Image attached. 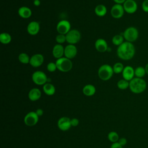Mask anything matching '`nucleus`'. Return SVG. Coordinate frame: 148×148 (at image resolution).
I'll use <instances>...</instances> for the list:
<instances>
[{
    "label": "nucleus",
    "mask_w": 148,
    "mask_h": 148,
    "mask_svg": "<svg viewBox=\"0 0 148 148\" xmlns=\"http://www.w3.org/2000/svg\"><path fill=\"white\" fill-rule=\"evenodd\" d=\"M135 54V47L131 42H124L118 46L117 55L121 60L127 61L132 59Z\"/></svg>",
    "instance_id": "nucleus-1"
},
{
    "label": "nucleus",
    "mask_w": 148,
    "mask_h": 148,
    "mask_svg": "<svg viewBox=\"0 0 148 148\" xmlns=\"http://www.w3.org/2000/svg\"><path fill=\"white\" fill-rule=\"evenodd\" d=\"M129 88L132 92L140 94L146 90L147 83L143 78L135 77L130 81Z\"/></svg>",
    "instance_id": "nucleus-2"
},
{
    "label": "nucleus",
    "mask_w": 148,
    "mask_h": 148,
    "mask_svg": "<svg viewBox=\"0 0 148 148\" xmlns=\"http://www.w3.org/2000/svg\"><path fill=\"white\" fill-rule=\"evenodd\" d=\"M113 73V67L108 64H103L101 65L98 71L99 77L103 81L109 80L112 77Z\"/></svg>",
    "instance_id": "nucleus-3"
},
{
    "label": "nucleus",
    "mask_w": 148,
    "mask_h": 148,
    "mask_svg": "<svg viewBox=\"0 0 148 148\" xmlns=\"http://www.w3.org/2000/svg\"><path fill=\"white\" fill-rule=\"evenodd\" d=\"M56 64L57 69L62 72H67L72 68V62L71 60L66 57H61L56 60Z\"/></svg>",
    "instance_id": "nucleus-4"
},
{
    "label": "nucleus",
    "mask_w": 148,
    "mask_h": 148,
    "mask_svg": "<svg viewBox=\"0 0 148 148\" xmlns=\"http://www.w3.org/2000/svg\"><path fill=\"white\" fill-rule=\"evenodd\" d=\"M123 35L126 41L132 43L138 39L139 32L136 28L134 27H129L124 30Z\"/></svg>",
    "instance_id": "nucleus-5"
},
{
    "label": "nucleus",
    "mask_w": 148,
    "mask_h": 148,
    "mask_svg": "<svg viewBox=\"0 0 148 148\" xmlns=\"http://www.w3.org/2000/svg\"><path fill=\"white\" fill-rule=\"evenodd\" d=\"M32 80L37 85H44L47 82L48 79L45 73L40 71H37L32 73Z\"/></svg>",
    "instance_id": "nucleus-6"
},
{
    "label": "nucleus",
    "mask_w": 148,
    "mask_h": 148,
    "mask_svg": "<svg viewBox=\"0 0 148 148\" xmlns=\"http://www.w3.org/2000/svg\"><path fill=\"white\" fill-rule=\"evenodd\" d=\"M66 41L71 45H74L79 42L81 34L77 29H71L66 35Z\"/></svg>",
    "instance_id": "nucleus-7"
},
{
    "label": "nucleus",
    "mask_w": 148,
    "mask_h": 148,
    "mask_svg": "<svg viewBox=\"0 0 148 148\" xmlns=\"http://www.w3.org/2000/svg\"><path fill=\"white\" fill-rule=\"evenodd\" d=\"M56 29L60 34L66 35L71 30V24L66 20H62L58 23Z\"/></svg>",
    "instance_id": "nucleus-8"
},
{
    "label": "nucleus",
    "mask_w": 148,
    "mask_h": 148,
    "mask_svg": "<svg viewBox=\"0 0 148 148\" xmlns=\"http://www.w3.org/2000/svg\"><path fill=\"white\" fill-rule=\"evenodd\" d=\"M123 6L125 12L128 14H133L138 9V5L135 0H126Z\"/></svg>",
    "instance_id": "nucleus-9"
},
{
    "label": "nucleus",
    "mask_w": 148,
    "mask_h": 148,
    "mask_svg": "<svg viewBox=\"0 0 148 148\" xmlns=\"http://www.w3.org/2000/svg\"><path fill=\"white\" fill-rule=\"evenodd\" d=\"M39 116L35 112H30L27 113L24 119L25 124L28 126H34L38 121Z\"/></svg>",
    "instance_id": "nucleus-10"
},
{
    "label": "nucleus",
    "mask_w": 148,
    "mask_h": 148,
    "mask_svg": "<svg viewBox=\"0 0 148 148\" xmlns=\"http://www.w3.org/2000/svg\"><path fill=\"white\" fill-rule=\"evenodd\" d=\"M125 11L123 6L121 4L116 3L114 5L110 10L111 16L114 18H120L124 15Z\"/></svg>",
    "instance_id": "nucleus-11"
},
{
    "label": "nucleus",
    "mask_w": 148,
    "mask_h": 148,
    "mask_svg": "<svg viewBox=\"0 0 148 148\" xmlns=\"http://www.w3.org/2000/svg\"><path fill=\"white\" fill-rule=\"evenodd\" d=\"M44 61V57L43 55L39 53L34 54L31 58L29 61V64L34 67L37 68L42 65Z\"/></svg>",
    "instance_id": "nucleus-12"
},
{
    "label": "nucleus",
    "mask_w": 148,
    "mask_h": 148,
    "mask_svg": "<svg viewBox=\"0 0 148 148\" xmlns=\"http://www.w3.org/2000/svg\"><path fill=\"white\" fill-rule=\"evenodd\" d=\"M77 53V48L74 45L69 44L64 49L65 57L68 58L70 60L76 56Z\"/></svg>",
    "instance_id": "nucleus-13"
},
{
    "label": "nucleus",
    "mask_w": 148,
    "mask_h": 148,
    "mask_svg": "<svg viewBox=\"0 0 148 148\" xmlns=\"http://www.w3.org/2000/svg\"><path fill=\"white\" fill-rule=\"evenodd\" d=\"M122 76L124 79L130 82L135 77V69L130 65L125 66L123 71Z\"/></svg>",
    "instance_id": "nucleus-14"
},
{
    "label": "nucleus",
    "mask_w": 148,
    "mask_h": 148,
    "mask_svg": "<svg viewBox=\"0 0 148 148\" xmlns=\"http://www.w3.org/2000/svg\"><path fill=\"white\" fill-rule=\"evenodd\" d=\"M57 125L59 129L61 131H67L71 127V119L67 117H62L58 120Z\"/></svg>",
    "instance_id": "nucleus-15"
},
{
    "label": "nucleus",
    "mask_w": 148,
    "mask_h": 148,
    "mask_svg": "<svg viewBox=\"0 0 148 148\" xmlns=\"http://www.w3.org/2000/svg\"><path fill=\"white\" fill-rule=\"evenodd\" d=\"M95 48L100 53L105 52L108 50V43L105 39L102 38H99L95 42Z\"/></svg>",
    "instance_id": "nucleus-16"
},
{
    "label": "nucleus",
    "mask_w": 148,
    "mask_h": 148,
    "mask_svg": "<svg viewBox=\"0 0 148 148\" xmlns=\"http://www.w3.org/2000/svg\"><path fill=\"white\" fill-rule=\"evenodd\" d=\"M28 33L31 35H36L40 30L39 23L35 21H32L30 22L27 28Z\"/></svg>",
    "instance_id": "nucleus-17"
},
{
    "label": "nucleus",
    "mask_w": 148,
    "mask_h": 148,
    "mask_svg": "<svg viewBox=\"0 0 148 148\" xmlns=\"http://www.w3.org/2000/svg\"><path fill=\"white\" fill-rule=\"evenodd\" d=\"M64 49L65 48L61 44H57L54 45L52 51L53 57L57 60L62 57V56L64 55Z\"/></svg>",
    "instance_id": "nucleus-18"
},
{
    "label": "nucleus",
    "mask_w": 148,
    "mask_h": 148,
    "mask_svg": "<svg viewBox=\"0 0 148 148\" xmlns=\"http://www.w3.org/2000/svg\"><path fill=\"white\" fill-rule=\"evenodd\" d=\"M41 91L39 88H32L28 92V98L31 101H36L41 97Z\"/></svg>",
    "instance_id": "nucleus-19"
},
{
    "label": "nucleus",
    "mask_w": 148,
    "mask_h": 148,
    "mask_svg": "<svg viewBox=\"0 0 148 148\" xmlns=\"http://www.w3.org/2000/svg\"><path fill=\"white\" fill-rule=\"evenodd\" d=\"M18 14L21 18H28L31 16L32 11L27 6H21L18 10Z\"/></svg>",
    "instance_id": "nucleus-20"
},
{
    "label": "nucleus",
    "mask_w": 148,
    "mask_h": 148,
    "mask_svg": "<svg viewBox=\"0 0 148 148\" xmlns=\"http://www.w3.org/2000/svg\"><path fill=\"white\" fill-rule=\"evenodd\" d=\"M95 91H96V89L94 86L90 84L86 85L83 88V94L85 95L88 97H90L94 95V94L95 93Z\"/></svg>",
    "instance_id": "nucleus-21"
},
{
    "label": "nucleus",
    "mask_w": 148,
    "mask_h": 148,
    "mask_svg": "<svg viewBox=\"0 0 148 148\" xmlns=\"http://www.w3.org/2000/svg\"><path fill=\"white\" fill-rule=\"evenodd\" d=\"M43 90L44 92L47 95H53L56 92L55 87L49 83H46L43 85Z\"/></svg>",
    "instance_id": "nucleus-22"
},
{
    "label": "nucleus",
    "mask_w": 148,
    "mask_h": 148,
    "mask_svg": "<svg viewBox=\"0 0 148 148\" xmlns=\"http://www.w3.org/2000/svg\"><path fill=\"white\" fill-rule=\"evenodd\" d=\"M95 13L99 17L104 16L107 13L106 7L103 5H98L95 8Z\"/></svg>",
    "instance_id": "nucleus-23"
},
{
    "label": "nucleus",
    "mask_w": 148,
    "mask_h": 148,
    "mask_svg": "<svg viewBox=\"0 0 148 148\" xmlns=\"http://www.w3.org/2000/svg\"><path fill=\"white\" fill-rule=\"evenodd\" d=\"M146 74L145 67L139 66L135 69V76L136 77L143 78Z\"/></svg>",
    "instance_id": "nucleus-24"
},
{
    "label": "nucleus",
    "mask_w": 148,
    "mask_h": 148,
    "mask_svg": "<svg viewBox=\"0 0 148 148\" xmlns=\"http://www.w3.org/2000/svg\"><path fill=\"white\" fill-rule=\"evenodd\" d=\"M12 40V37L7 32H2L0 35V42L2 44H8Z\"/></svg>",
    "instance_id": "nucleus-25"
},
{
    "label": "nucleus",
    "mask_w": 148,
    "mask_h": 148,
    "mask_svg": "<svg viewBox=\"0 0 148 148\" xmlns=\"http://www.w3.org/2000/svg\"><path fill=\"white\" fill-rule=\"evenodd\" d=\"M124 37L122 35H114L112 39V42L113 44L115 46H119L124 42Z\"/></svg>",
    "instance_id": "nucleus-26"
},
{
    "label": "nucleus",
    "mask_w": 148,
    "mask_h": 148,
    "mask_svg": "<svg viewBox=\"0 0 148 148\" xmlns=\"http://www.w3.org/2000/svg\"><path fill=\"white\" fill-rule=\"evenodd\" d=\"M19 61L23 64H27L29 63L30 58L29 56L25 53H21L18 55V57Z\"/></svg>",
    "instance_id": "nucleus-27"
},
{
    "label": "nucleus",
    "mask_w": 148,
    "mask_h": 148,
    "mask_svg": "<svg viewBox=\"0 0 148 148\" xmlns=\"http://www.w3.org/2000/svg\"><path fill=\"white\" fill-rule=\"evenodd\" d=\"M130 82L123 79L118 81L117 83V86L118 88L120 90H125L129 87Z\"/></svg>",
    "instance_id": "nucleus-28"
},
{
    "label": "nucleus",
    "mask_w": 148,
    "mask_h": 148,
    "mask_svg": "<svg viewBox=\"0 0 148 148\" xmlns=\"http://www.w3.org/2000/svg\"><path fill=\"white\" fill-rule=\"evenodd\" d=\"M124 68L123 64L121 62H116L114 64L113 66V70L114 73L116 74H119L123 72V71Z\"/></svg>",
    "instance_id": "nucleus-29"
},
{
    "label": "nucleus",
    "mask_w": 148,
    "mask_h": 148,
    "mask_svg": "<svg viewBox=\"0 0 148 148\" xmlns=\"http://www.w3.org/2000/svg\"><path fill=\"white\" fill-rule=\"evenodd\" d=\"M108 139L109 140L113 142V143H114V142H117L119 139V135L118 134L115 132V131H112V132H110L109 134H108Z\"/></svg>",
    "instance_id": "nucleus-30"
},
{
    "label": "nucleus",
    "mask_w": 148,
    "mask_h": 148,
    "mask_svg": "<svg viewBox=\"0 0 148 148\" xmlns=\"http://www.w3.org/2000/svg\"><path fill=\"white\" fill-rule=\"evenodd\" d=\"M56 41L58 44H62L66 41V35L63 34H58L56 37Z\"/></svg>",
    "instance_id": "nucleus-31"
},
{
    "label": "nucleus",
    "mask_w": 148,
    "mask_h": 148,
    "mask_svg": "<svg viewBox=\"0 0 148 148\" xmlns=\"http://www.w3.org/2000/svg\"><path fill=\"white\" fill-rule=\"evenodd\" d=\"M57 69V65H56V62H50L48 63V64L47 65V69L48 71H49L50 72H53Z\"/></svg>",
    "instance_id": "nucleus-32"
},
{
    "label": "nucleus",
    "mask_w": 148,
    "mask_h": 148,
    "mask_svg": "<svg viewBox=\"0 0 148 148\" xmlns=\"http://www.w3.org/2000/svg\"><path fill=\"white\" fill-rule=\"evenodd\" d=\"M142 9L145 13H148V0H144L142 3Z\"/></svg>",
    "instance_id": "nucleus-33"
},
{
    "label": "nucleus",
    "mask_w": 148,
    "mask_h": 148,
    "mask_svg": "<svg viewBox=\"0 0 148 148\" xmlns=\"http://www.w3.org/2000/svg\"><path fill=\"white\" fill-rule=\"evenodd\" d=\"M79 120L76 118H74L71 120V126L73 127H76L79 124Z\"/></svg>",
    "instance_id": "nucleus-34"
},
{
    "label": "nucleus",
    "mask_w": 148,
    "mask_h": 148,
    "mask_svg": "<svg viewBox=\"0 0 148 148\" xmlns=\"http://www.w3.org/2000/svg\"><path fill=\"white\" fill-rule=\"evenodd\" d=\"M118 142L122 146H125L127 144V139L125 138H119V139L118 140Z\"/></svg>",
    "instance_id": "nucleus-35"
},
{
    "label": "nucleus",
    "mask_w": 148,
    "mask_h": 148,
    "mask_svg": "<svg viewBox=\"0 0 148 148\" xmlns=\"http://www.w3.org/2000/svg\"><path fill=\"white\" fill-rule=\"evenodd\" d=\"M110 148H123V146L117 142L113 143L110 146Z\"/></svg>",
    "instance_id": "nucleus-36"
},
{
    "label": "nucleus",
    "mask_w": 148,
    "mask_h": 148,
    "mask_svg": "<svg viewBox=\"0 0 148 148\" xmlns=\"http://www.w3.org/2000/svg\"><path fill=\"white\" fill-rule=\"evenodd\" d=\"M35 112L36 113V114H38V116L39 117L42 116L43 114V110H42V109H38L36 110Z\"/></svg>",
    "instance_id": "nucleus-37"
},
{
    "label": "nucleus",
    "mask_w": 148,
    "mask_h": 148,
    "mask_svg": "<svg viewBox=\"0 0 148 148\" xmlns=\"http://www.w3.org/2000/svg\"><path fill=\"white\" fill-rule=\"evenodd\" d=\"M126 0H113V1L117 4H123Z\"/></svg>",
    "instance_id": "nucleus-38"
},
{
    "label": "nucleus",
    "mask_w": 148,
    "mask_h": 148,
    "mask_svg": "<svg viewBox=\"0 0 148 148\" xmlns=\"http://www.w3.org/2000/svg\"><path fill=\"white\" fill-rule=\"evenodd\" d=\"M34 5L35 6H39L40 5V0H34Z\"/></svg>",
    "instance_id": "nucleus-39"
},
{
    "label": "nucleus",
    "mask_w": 148,
    "mask_h": 148,
    "mask_svg": "<svg viewBox=\"0 0 148 148\" xmlns=\"http://www.w3.org/2000/svg\"><path fill=\"white\" fill-rule=\"evenodd\" d=\"M145 69H146V74L148 75V63L146 64V66H145Z\"/></svg>",
    "instance_id": "nucleus-40"
},
{
    "label": "nucleus",
    "mask_w": 148,
    "mask_h": 148,
    "mask_svg": "<svg viewBox=\"0 0 148 148\" xmlns=\"http://www.w3.org/2000/svg\"></svg>",
    "instance_id": "nucleus-41"
}]
</instances>
